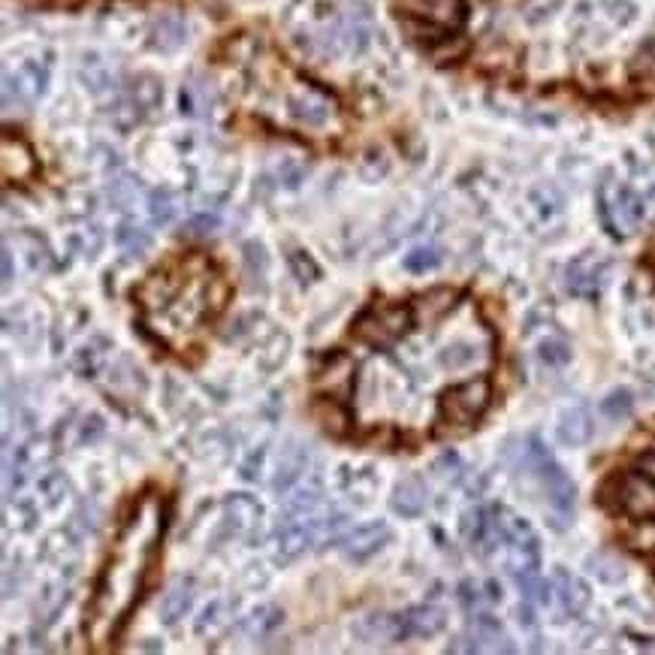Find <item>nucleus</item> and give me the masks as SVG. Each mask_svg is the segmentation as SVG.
<instances>
[{
	"label": "nucleus",
	"mask_w": 655,
	"mask_h": 655,
	"mask_svg": "<svg viewBox=\"0 0 655 655\" xmlns=\"http://www.w3.org/2000/svg\"><path fill=\"white\" fill-rule=\"evenodd\" d=\"M411 326V308L402 302H372L354 323V336L375 348H390Z\"/></svg>",
	"instance_id": "nucleus-3"
},
{
	"label": "nucleus",
	"mask_w": 655,
	"mask_h": 655,
	"mask_svg": "<svg viewBox=\"0 0 655 655\" xmlns=\"http://www.w3.org/2000/svg\"><path fill=\"white\" fill-rule=\"evenodd\" d=\"M188 40V25L182 16H163L154 25V46L163 52H176Z\"/></svg>",
	"instance_id": "nucleus-30"
},
{
	"label": "nucleus",
	"mask_w": 655,
	"mask_h": 655,
	"mask_svg": "<svg viewBox=\"0 0 655 655\" xmlns=\"http://www.w3.org/2000/svg\"><path fill=\"white\" fill-rule=\"evenodd\" d=\"M520 468H526L544 489V496L553 508V517H556V526L565 529L571 514H574V496H577V486L574 480L553 462L550 450L541 444V438H529L523 447H520Z\"/></svg>",
	"instance_id": "nucleus-2"
},
{
	"label": "nucleus",
	"mask_w": 655,
	"mask_h": 655,
	"mask_svg": "<svg viewBox=\"0 0 655 655\" xmlns=\"http://www.w3.org/2000/svg\"><path fill=\"white\" fill-rule=\"evenodd\" d=\"M640 646L643 649H655V640H640Z\"/></svg>",
	"instance_id": "nucleus-54"
},
{
	"label": "nucleus",
	"mask_w": 655,
	"mask_h": 655,
	"mask_svg": "<svg viewBox=\"0 0 655 655\" xmlns=\"http://www.w3.org/2000/svg\"><path fill=\"white\" fill-rule=\"evenodd\" d=\"M290 269H293V275H296L302 284L317 278V263H314L305 251H293V254H290Z\"/></svg>",
	"instance_id": "nucleus-44"
},
{
	"label": "nucleus",
	"mask_w": 655,
	"mask_h": 655,
	"mask_svg": "<svg viewBox=\"0 0 655 655\" xmlns=\"http://www.w3.org/2000/svg\"><path fill=\"white\" fill-rule=\"evenodd\" d=\"M489 354L486 351H480L474 342H465V339H459V342H450V345H444V351L438 354V363L444 366V369H450V372H465V369H471V366H477V363H483Z\"/></svg>",
	"instance_id": "nucleus-26"
},
{
	"label": "nucleus",
	"mask_w": 655,
	"mask_h": 655,
	"mask_svg": "<svg viewBox=\"0 0 655 655\" xmlns=\"http://www.w3.org/2000/svg\"><path fill=\"white\" fill-rule=\"evenodd\" d=\"M432 468H435L444 480H456V477L462 474V459H459L456 453H441Z\"/></svg>",
	"instance_id": "nucleus-46"
},
{
	"label": "nucleus",
	"mask_w": 655,
	"mask_h": 655,
	"mask_svg": "<svg viewBox=\"0 0 655 655\" xmlns=\"http://www.w3.org/2000/svg\"><path fill=\"white\" fill-rule=\"evenodd\" d=\"M254 468H260V453H251V459L242 465V477L245 480H257V471Z\"/></svg>",
	"instance_id": "nucleus-52"
},
{
	"label": "nucleus",
	"mask_w": 655,
	"mask_h": 655,
	"mask_svg": "<svg viewBox=\"0 0 655 655\" xmlns=\"http://www.w3.org/2000/svg\"><path fill=\"white\" fill-rule=\"evenodd\" d=\"M604 505L613 511H622L625 517H652L655 514V480H649L643 471H625L613 477L604 489Z\"/></svg>",
	"instance_id": "nucleus-4"
},
{
	"label": "nucleus",
	"mask_w": 655,
	"mask_h": 655,
	"mask_svg": "<svg viewBox=\"0 0 655 655\" xmlns=\"http://www.w3.org/2000/svg\"><path fill=\"white\" fill-rule=\"evenodd\" d=\"M459 529H462V538L471 544V550H474V553H480V556H486L489 511H486V508H468V511L462 514V523H459Z\"/></svg>",
	"instance_id": "nucleus-27"
},
{
	"label": "nucleus",
	"mask_w": 655,
	"mask_h": 655,
	"mask_svg": "<svg viewBox=\"0 0 655 655\" xmlns=\"http://www.w3.org/2000/svg\"><path fill=\"white\" fill-rule=\"evenodd\" d=\"M517 577V586L523 592L526 601L532 604H550V592H553V583L541 580L538 571H523V574H514Z\"/></svg>",
	"instance_id": "nucleus-37"
},
{
	"label": "nucleus",
	"mask_w": 655,
	"mask_h": 655,
	"mask_svg": "<svg viewBox=\"0 0 655 655\" xmlns=\"http://www.w3.org/2000/svg\"><path fill=\"white\" fill-rule=\"evenodd\" d=\"M453 305H456V293L447 290V287H438V290H429V293L417 296L414 311H417L423 320H438V317H444Z\"/></svg>",
	"instance_id": "nucleus-32"
},
{
	"label": "nucleus",
	"mask_w": 655,
	"mask_h": 655,
	"mask_svg": "<svg viewBox=\"0 0 655 655\" xmlns=\"http://www.w3.org/2000/svg\"><path fill=\"white\" fill-rule=\"evenodd\" d=\"M402 266L414 275H423V272H432L441 266V251L435 245H420V248H411L402 260Z\"/></svg>",
	"instance_id": "nucleus-36"
},
{
	"label": "nucleus",
	"mask_w": 655,
	"mask_h": 655,
	"mask_svg": "<svg viewBox=\"0 0 655 655\" xmlns=\"http://www.w3.org/2000/svg\"><path fill=\"white\" fill-rule=\"evenodd\" d=\"M538 357H541L544 366L562 369V366L571 363V348H568V342H562V339H544V342L538 345Z\"/></svg>",
	"instance_id": "nucleus-41"
},
{
	"label": "nucleus",
	"mask_w": 655,
	"mask_h": 655,
	"mask_svg": "<svg viewBox=\"0 0 655 655\" xmlns=\"http://www.w3.org/2000/svg\"><path fill=\"white\" fill-rule=\"evenodd\" d=\"M19 245L28 251V263H31V269L37 272H46L49 266H52V251H49V245L37 236V233H22L19 236Z\"/></svg>",
	"instance_id": "nucleus-39"
},
{
	"label": "nucleus",
	"mask_w": 655,
	"mask_h": 655,
	"mask_svg": "<svg viewBox=\"0 0 655 655\" xmlns=\"http://www.w3.org/2000/svg\"><path fill=\"white\" fill-rule=\"evenodd\" d=\"M215 106V94L206 82L194 79L182 88V112L194 115V118H209Z\"/></svg>",
	"instance_id": "nucleus-29"
},
{
	"label": "nucleus",
	"mask_w": 655,
	"mask_h": 655,
	"mask_svg": "<svg viewBox=\"0 0 655 655\" xmlns=\"http://www.w3.org/2000/svg\"><path fill=\"white\" fill-rule=\"evenodd\" d=\"M115 242H118V248H121V254H124L127 260H139V257L151 248L148 230H142L139 224H130V221H124V224L118 227Z\"/></svg>",
	"instance_id": "nucleus-31"
},
{
	"label": "nucleus",
	"mask_w": 655,
	"mask_h": 655,
	"mask_svg": "<svg viewBox=\"0 0 655 655\" xmlns=\"http://www.w3.org/2000/svg\"><path fill=\"white\" fill-rule=\"evenodd\" d=\"M450 652H514V643L496 616L477 613L468 625V634L450 643Z\"/></svg>",
	"instance_id": "nucleus-9"
},
{
	"label": "nucleus",
	"mask_w": 655,
	"mask_h": 655,
	"mask_svg": "<svg viewBox=\"0 0 655 655\" xmlns=\"http://www.w3.org/2000/svg\"><path fill=\"white\" fill-rule=\"evenodd\" d=\"M263 508L251 499V496H230L224 502V520H227V532L233 535H248L254 532V526L260 523Z\"/></svg>",
	"instance_id": "nucleus-22"
},
{
	"label": "nucleus",
	"mask_w": 655,
	"mask_h": 655,
	"mask_svg": "<svg viewBox=\"0 0 655 655\" xmlns=\"http://www.w3.org/2000/svg\"><path fill=\"white\" fill-rule=\"evenodd\" d=\"M586 565H589V571H592L601 583H619V580L625 577V565H622V559H619L616 553H610V550H598V553H592V556L586 559Z\"/></svg>",
	"instance_id": "nucleus-33"
},
{
	"label": "nucleus",
	"mask_w": 655,
	"mask_h": 655,
	"mask_svg": "<svg viewBox=\"0 0 655 655\" xmlns=\"http://www.w3.org/2000/svg\"><path fill=\"white\" fill-rule=\"evenodd\" d=\"M46 82H49V73L46 67L40 64H22L16 73H7L4 76V109H13L16 106H28L34 103L43 91H46Z\"/></svg>",
	"instance_id": "nucleus-10"
},
{
	"label": "nucleus",
	"mask_w": 655,
	"mask_h": 655,
	"mask_svg": "<svg viewBox=\"0 0 655 655\" xmlns=\"http://www.w3.org/2000/svg\"><path fill=\"white\" fill-rule=\"evenodd\" d=\"M287 106H290V115H293L299 124L314 127V130L326 127V124L336 118V112H339L333 94H326L323 88H317V85H311V82H296V88H293L290 97H287Z\"/></svg>",
	"instance_id": "nucleus-7"
},
{
	"label": "nucleus",
	"mask_w": 655,
	"mask_h": 655,
	"mask_svg": "<svg viewBox=\"0 0 655 655\" xmlns=\"http://www.w3.org/2000/svg\"><path fill=\"white\" fill-rule=\"evenodd\" d=\"M10 281H13V251L4 248V287H10Z\"/></svg>",
	"instance_id": "nucleus-53"
},
{
	"label": "nucleus",
	"mask_w": 655,
	"mask_h": 655,
	"mask_svg": "<svg viewBox=\"0 0 655 655\" xmlns=\"http://www.w3.org/2000/svg\"><path fill=\"white\" fill-rule=\"evenodd\" d=\"M625 541H628V547L637 550V553H655V520L640 517V520L628 529Z\"/></svg>",
	"instance_id": "nucleus-40"
},
{
	"label": "nucleus",
	"mask_w": 655,
	"mask_h": 655,
	"mask_svg": "<svg viewBox=\"0 0 655 655\" xmlns=\"http://www.w3.org/2000/svg\"><path fill=\"white\" fill-rule=\"evenodd\" d=\"M242 263H245V278H248V290H266V269H269V257L266 248L260 242H245L242 248Z\"/></svg>",
	"instance_id": "nucleus-28"
},
{
	"label": "nucleus",
	"mask_w": 655,
	"mask_h": 655,
	"mask_svg": "<svg viewBox=\"0 0 655 655\" xmlns=\"http://www.w3.org/2000/svg\"><path fill=\"white\" fill-rule=\"evenodd\" d=\"M631 411H634V396H631V390H625V387L610 390V393L601 399V414H604L610 423H619V420L631 417Z\"/></svg>",
	"instance_id": "nucleus-35"
},
{
	"label": "nucleus",
	"mask_w": 655,
	"mask_h": 655,
	"mask_svg": "<svg viewBox=\"0 0 655 655\" xmlns=\"http://www.w3.org/2000/svg\"><path fill=\"white\" fill-rule=\"evenodd\" d=\"M592 432H595V426H592V414L586 405H574V408L562 411L556 435L565 447H583L592 438Z\"/></svg>",
	"instance_id": "nucleus-21"
},
{
	"label": "nucleus",
	"mask_w": 655,
	"mask_h": 655,
	"mask_svg": "<svg viewBox=\"0 0 655 655\" xmlns=\"http://www.w3.org/2000/svg\"><path fill=\"white\" fill-rule=\"evenodd\" d=\"M103 432H106V423H103V417H100V414H91V417H85V423H82L79 441H82V444H94V441H97Z\"/></svg>",
	"instance_id": "nucleus-47"
},
{
	"label": "nucleus",
	"mask_w": 655,
	"mask_h": 655,
	"mask_svg": "<svg viewBox=\"0 0 655 655\" xmlns=\"http://www.w3.org/2000/svg\"><path fill=\"white\" fill-rule=\"evenodd\" d=\"M73 366H76L85 378H91V375L97 372V366H100V354H97L94 348H82V351L76 354Z\"/></svg>",
	"instance_id": "nucleus-48"
},
{
	"label": "nucleus",
	"mask_w": 655,
	"mask_h": 655,
	"mask_svg": "<svg viewBox=\"0 0 655 655\" xmlns=\"http://www.w3.org/2000/svg\"><path fill=\"white\" fill-rule=\"evenodd\" d=\"M505 547H508V565H511L514 574L538 571L541 547H538V538L529 529V523H523L517 517H508V544Z\"/></svg>",
	"instance_id": "nucleus-13"
},
{
	"label": "nucleus",
	"mask_w": 655,
	"mask_h": 655,
	"mask_svg": "<svg viewBox=\"0 0 655 655\" xmlns=\"http://www.w3.org/2000/svg\"><path fill=\"white\" fill-rule=\"evenodd\" d=\"M447 616L441 607H432V604H420V607H411L402 613V631H405V640L408 637H432L444 628Z\"/></svg>",
	"instance_id": "nucleus-23"
},
{
	"label": "nucleus",
	"mask_w": 655,
	"mask_h": 655,
	"mask_svg": "<svg viewBox=\"0 0 655 655\" xmlns=\"http://www.w3.org/2000/svg\"><path fill=\"white\" fill-rule=\"evenodd\" d=\"M601 215L616 236L634 233L646 218L643 197L628 185H604L601 191Z\"/></svg>",
	"instance_id": "nucleus-6"
},
{
	"label": "nucleus",
	"mask_w": 655,
	"mask_h": 655,
	"mask_svg": "<svg viewBox=\"0 0 655 655\" xmlns=\"http://www.w3.org/2000/svg\"><path fill=\"white\" fill-rule=\"evenodd\" d=\"M326 520V517H323ZM323 520H317L314 514H284V520L275 529V541H278V556L293 559L299 553H305L311 544H317L323 538Z\"/></svg>",
	"instance_id": "nucleus-8"
},
{
	"label": "nucleus",
	"mask_w": 655,
	"mask_h": 655,
	"mask_svg": "<svg viewBox=\"0 0 655 655\" xmlns=\"http://www.w3.org/2000/svg\"><path fill=\"white\" fill-rule=\"evenodd\" d=\"M607 263L598 257H577L568 269H565V287L574 296H598V290L604 287L607 278Z\"/></svg>",
	"instance_id": "nucleus-15"
},
{
	"label": "nucleus",
	"mask_w": 655,
	"mask_h": 655,
	"mask_svg": "<svg viewBox=\"0 0 655 655\" xmlns=\"http://www.w3.org/2000/svg\"><path fill=\"white\" fill-rule=\"evenodd\" d=\"M305 465H308V447L290 441V444L281 450L278 465H275V477H272V489H275V493H287V489L302 477Z\"/></svg>",
	"instance_id": "nucleus-20"
},
{
	"label": "nucleus",
	"mask_w": 655,
	"mask_h": 655,
	"mask_svg": "<svg viewBox=\"0 0 655 655\" xmlns=\"http://www.w3.org/2000/svg\"><path fill=\"white\" fill-rule=\"evenodd\" d=\"M194 607V583L188 577H176L160 598V619L167 625L182 622Z\"/></svg>",
	"instance_id": "nucleus-19"
},
{
	"label": "nucleus",
	"mask_w": 655,
	"mask_h": 655,
	"mask_svg": "<svg viewBox=\"0 0 655 655\" xmlns=\"http://www.w3.org/2000/svg\"><path fill=\"white\" fill-rule=\"evenodd\" d=\"M426 483L420 477H402L393 489V511L402 514V517H420L423 508H426Z\"/></svg>",
	"instance_id": "nucleus-24"
},
{
	"label": "nucleus",
	"mask_w": 655,
	"mask_h": 655,
	"mask_svg": "<svg viewBox=\"0 0 655 655\" xmlns=\"http://www.w3.org/2000/svg\"><path fill=\"white\" fill-rule=\"evenodd\" d=\"M553 592H556L565 616H580L589 607V586L577 574H571L568 568L553 571Z\"/></svg>",
	"instance_id": "nucleus-18"
},
{
	"label": "nucleus",
	"mask_w": 655,
	"mask_h": 655,
	"mask_svg": "<svg viewBox=\"0 0 655 655\" xmlns=\"http://www.w3.org/2000/svg\"><path fill=\"white\" fill-rule=\"evenodd\" d=\"M0 163H4V179L16 182V185L31 182L37 176V170H40L31 145L22 136L10 133V130L4 133V139H0Z\"/></svg>",
	"instance_id": "nucleus-12"
},
{
	"label": "nucleus",
	"mask_w": 655,
	"mask_h": 655,
	"mask_svg": "<svg viewBox=\"0 0 655 655\" xmlns=\"http://www.w3.org/2000/svg\"><path fill=\"white\" fill-rule=\"evenodd\" d=\"M456 595H459V604H462L465 610H474V607L480 604V598H483V595H480V586H477L474 580H462Z\"/></svg>",
	"instance_id": "nucleus-50"
},
{
	"label": "nucleus",
	"mask_w": 655,
	"mask_h": 655,
	"mask_svg": "<svg viewBox=\"0 0 655 655\" xmlns=\"http://www.w3.org/2000/svg\"><path fill=\"white\" fill-rule=\"evenodd\" d=\"M218 227H221V218H218V215H209V212H203V215H194V218L188 221L185 233H188V236H212Z\"/></svg>",
	"instance_id": "nucleus-45"
},
{
	"label": "nucleus",
	"mask_w": 655,
	"mask_h": 655,
	"mask_svg": "<svg viewBox=\"0 0 655 655\" xmlns=\"http://www.w3.org/2000/svg\"><path fill=\"white\" fill-rule=\"evenodd\" d=\"M489 396H493V390H489V381L483 378H474V381H462L456 387H447L438 399V408H441V417L450 423V426H471L483 417L486 405H489Z\"/></svg>",
	"instance_id": "nucleus-5"
},
{
	"label": "nucleus",
	"mask_w": 655,
	"mask_h": 655,
	"mask_svg": "<svg viewBox=\"0 0 655 655\" xmlns=\"http://www.w3.org/2000/svg\"><path fill=\"white\" fill-rule=\"evenodd\" d=\"M354 634L363 643H399L405 640L402 613H369L360 622H354Z\"/></svg>",
	"instance_id": "nucleus-17"
},
{
	"label": "nucleus",
	"mask_w": 655,
	"mask_h": 655,
	"mask_svg": "<svg viewBox=\"0 0 655 655\" xmlns=\"http://www.w3.org/2000/svg\"><path fill=\"white\" fill-rule=\"evenodd\" d=\"M136 191H139V185H136L133 179H121V182L112 185V200H115L121 209H127V203L136 197Z\"/></svg>",
	"instance_id": "nucleus-49"
},
{
	"label": "nucleus",
	"mask_w": 655,
	"mask_h": 655,
	"mask_svg": "<svg viewBox=\"0 0 655 655\" xmlns=\"http://www.w3.org/2000/svg\"><path fill=\"white\" fill-rule=\"evenodd\" d=\"M317 417L323 420V426L330 429L333 435H345L348 432V411L339 399H330L326 396L320 405H317Z\"/></svg>",
	"instance_id": "nucleus-38"
},
{
	"label": "nucleus",
	"mask_w": 655,
	"mask_h": 655,
	"mask_svg": "<svg viewBox=\"0 0 655 655\" xmlns=\"http://www.w3.org/2000/svg\"><path fill=\"white\" fill-rule=\"evenodd\" d=\"M227 625V616H224V604L221 601H215V604H209L206 610H203V616L197 619V634H215V631H221Z\"/></svg>",
	"instance_id": "nucleus-43"
},
{
	"label": "nucleus",
	"mask_w": 655,
	"mask_h": 655,
	"mask_svg": "<svg viewBox=\"0 0 655 655\" xmlns=\"http://www.w3.org/2000/svg\"><path fill=\"white\" fill-rule=\"evenodd\" d=\"M390 541V526L387 523H369V526H360L354 532H348L339 544H342V553L354 562H366L372 559L378 550H384V544Z\"/></svg>",
	"instance_id": "nucleus-16"
},
{
	"label": "nucleus",
	"mask_w": 655,
	"mask_h": 655,
	"mask_svg": "<svg viewBox=\"0 0 655 655\" xmlns=\"http://www.w3.org/2000/svg\"><path fill=\"white\" fill-rule=\"evenodd\" d=\"M399 7L423 25H435L441 31H456L465 19L462 0H399Z\"/></svg>",
	"instance_id": "nucleus-11"
},
{
	"label": "nucleus",
	"mask_w": 655,
	"mask_h": 655,
	"mask_svg": "<svg viewBox=\"0 0 655 655\" xmlns=\"http://www.w3.org/2000/svg\"><path fill=\"white\" fill-rule=\"evenodd\" d=\"M317 384L330 399L345 402L354 390V360L342 351H333L317 369Z\"/></svg>",
	"instance_id": "nucleus-14"
},
{
	"label": "nucleus",
	"mask_w": 655,
	"mask_h": 655,
	"mask_svg": "<svg viewBox=\"0 0 655 655\" xmlns=\"http://www.w3.org/2000/svg\"><path fill=\"white\" fill-rule=\"evenodd\" d=\"M148 215H151V221L160 224V227L173 224L176 215H179L176 197H173L170 191H151V194H148Z\"/></svg>",
	"instance_id": "nucleus-34"
},
{
	"label": "nucleus",
	"mask_w": 655,
	"mask_h": 655,
	"mask_svg": "<svg viewBox=\"0 0 655 655\" xmlns=\"http://www.w3.org/2000/svg\"><path fill=\"white\" fill-rule=\"evenodd\" d=\"M637 471H643L649 480H655V444L640 456V462H637Z\"/></svg>",
	"instance_id": "nucleus-51"
},
{
	"label": "nucleus",
	"mask_w": 655,
	"mask_h": 655,
	"mask_svg": "<svg viewBox=\"0 0 655 655\" xmlns=\"http://www.w3.org/2000/svg\"><path fill=\"white\" fill-rule=\"evenodd\" d=\"M67 489H70V483H67V477L61 474V471H49L46 477H40V493L46 496V505H61V499L67 496Z\"/></svg>",
	"instance_id": "nucleus-42"
},
{
	"label": "nucleus",
	"mask_w": 655,
	"mask_h": 655,
	"mask_svg": "<svg viewBox=\"0 0 655 655\" xmlns=\"http://www.w3.org/2000/svg\"><path fill=\"white\" fill-rule=\"evenodd\" d=\"M281 622H284V613H281L278 607H272V604H263V607L251 610V613L239 622V631H242L248 640H266V637H272V634L281 628Z\"/></svg>",
	"instance_id": "nucleus-25"
},
{
	"label": "nucleus",
	"mask_w": 655,
	"mask_h": 655,
	"mask_svg": "<svg viewBox=\"0 0 655 655\" xmlns=\"http://www.w3.org/2000/svg\"><path fill=\"white\" fill-rule=\"evenodd\" d=\"M160 532H163V499L157 493H145L133 508V514L124 520L118 532V544L94 589L85 628L97 646L109 643L118 634L121 622L133 610L136 598L142 595L145 574L157 559Z\"/></svg>",
	"instance_id": "nucleus-1"
}]
</instances>
